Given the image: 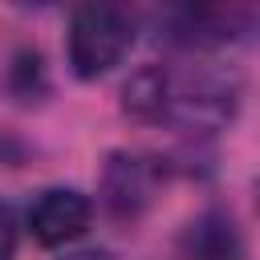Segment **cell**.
I'll return each instance as SVG.
<instances>
[{
    "label": "cell",
    "instance_id": "7",
    "mask_svg": "<svg viewBox=\"0 0 260 260\" xmlns=\"http://www.w3.org/2000/svg\"><path fill=\"white\" fill-rule=\"evenodd\" d=\"M65 260H114V256H110V252H93V248H89V252H73V256H65Z\"/></svg>",
    "mask_w": 260,
    "mask_h": 260
},
{
    "label": "cell",
    "instance_id": "5",
    "mask_svg": "<svg viewBox=\"0 0 260 260\" xmlns=\"http://www.w3.org/2000/svg\"><path fill=\"white\" fill-rule=\"evenodd\" d=\"M179 260H244V240L223 207L199 211L179 236Z\"/></svg>",
    "mask_w": 260,
    "mask_h": 260
},
{
    "label": "cell",
    "instance_id": "2",
    "mask_svg": "<svg viewBox=\"0 0 260 260\" xmlns=\"http://www.w3.org/2000/svg\"><path fill=\"white\" fill-rule=\"evenodd\" d=\"M134 12L122 4H77L69 12V32H65V53L69 69L81 81H98L110 69H118L134 45Z\"/></svg>",
    "mask_w": 260,
    "mask_h": 260
},
{
    "label": "cell",
    "instance_id": "1",
    "mask_svg": "<svg viewBox=\"0 0 260 260\" xmlns=\"http://www.w3.org/2000/svg\"><path fill=\"white\" fill-rule=\"evenodd\" d=\"M122 106L138 118L171 122L183 130H219L240 110V77L215 61H199L187 69L142 65L126 89Z\"/></svg>",
    "mask_w": 260,
    "mask_h": 260
},
{
    "label": "cell",
    "instance_id": "3",
    "mask_svg": "<svg viewBox=\"0 0 260 260\" xmlns=\"http://www.w3.org/2000/svg\"><path fill=\"white\" fill-rule=\"evenodd\" d=\"M162 183V162L150 154H130V150H114L102 167V203L110 211V219L118 223H134L150 203L154 191Z\"/></svg>",
    "mask_w": 260,
    "mask_h": 260
},
{
    "label": "cell",
    "instance_id": "6",
    "mask_svg": "<svg viewBox=\"0 0 260 260\" xmlns=\"http://www.w3.org/2000/svg\"><path fill=\"white\" fill-rule=\"evenodd\" d=\"M16 240H20L16 211H12L8 203H0V260H12V256H16Z\"/></svg>",
    "mask_w": 260,
    "mask_h": 260
},
{
    "label": "cell",
    "instance_id": "4",
    "mask_svg": "<svg viewBox=\"0 0 260 260\" xmlns=\"http://www.w3.org/2000/svg\"><path fill=\"white\" fill-rule=\"evenodd\" d=\"M93 223V199L77 187H45L28 203V232L41 248H65Z\"/></svg>",
    "mask_w": 260,
    "mask_h": 260
}]
</instances>
